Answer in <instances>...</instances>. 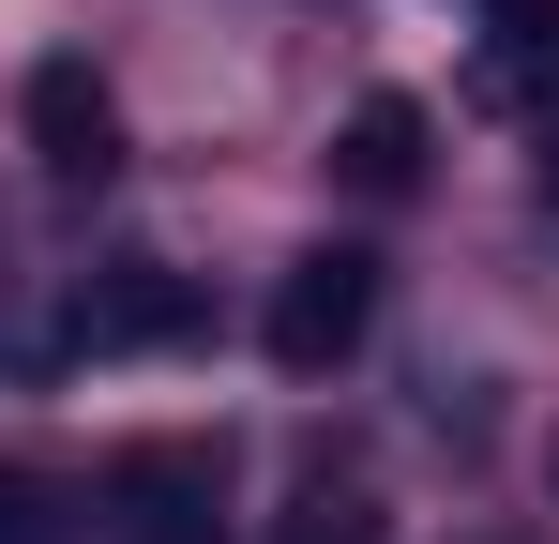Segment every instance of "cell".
<instances>
[{"label": "cell", "instance_id": "obj_7", "mask_svg": "<svg viewBox=\"0 0 559 544\" xmlns=\"http://www.w3.org/2000/svg\"><path fill=\"white\" fill-rule=\"evenodd\" d=\"M15 530H31V484H15V469H0V544H15Z\"/></svg>", "mask_w": 559, "mask_h": 544}, {"label": "cell", "instance_id": "obj_8", "mask_svg": "<svg viewBox=\"0 0 559 544\" xmlns=\"http://www.w3.org/2000/svg\"><path fill=\"white\" fill-rule=\"evenodd\" d=\"M545 484H559V439H545Z\"/></svg>", "mask_w": 559, "mask_h": 544}, {"label": "cell", "instance_id": "obj_3", "mask_svg": "<svg viewBox=\"0 0 559 544\" xmlns=\"http://www.w3.org/2000/svg\"><path fill=\"white\" fill-rule=\"evenodd\" d=\"M468 91H484V106H559V0H499Z\"/></svg>", "mask_w": 559, "mask_h": 544}, {"label": "cell", "instance_id": "obj_4", "mask_svg": "<svg viewBox=\"0 0 559 544\" xmlns=\"http://www.w3.org/2000/svg\"><path fill=\"white\" fill-rule=\"evenodd\" d=\"M197 287H167V272H121V287H92L76 303V348H152V333H182Z\"/></svg>", "mask_w": 559, "mask_h": 544}, {"label": "cell", "instance_id": "obj_1", "mask_svg": "<svg viewBox=\"0 0 559 544\" xmlns=\"http://www.w3.org/2000/svg\"><path fill=\"white\" fill-rule=\"evenodd\" d=\"M364 318H378V272L348 258V243H318V258L273 287V363H287V378H318V363L364 348Z\"/></svg>", "mask_w": 559, "mask_h": 544}, {"label": "cell", "instance_id": "obj_9", "mask_svg": "<svg viewBox=\"0 0 559 544\" xmlns=\"http://www.w3.org/2000/svg\"><path fill=\"white\" fill-rule=\"evenodd\" d=\"M545 181H559V152H545Z\"/></svg>", "mask_w": 559, "mask_h": 544}, {"label": "cell", "instance_id": "obj_6", "mask_svg": "<svg viewBox=\"0 0 559 544\" xmlns=\"http://www.w3.org/2000/svg\"><path fill=\"white\" fill-rule=\"evenodd\" d=\"M287 544H378V515L333 484V499H302V515H287Z\"/></svg>", "mask_w": 559, "mask_h": 544}, {"label": "cell", "instance_id": "obj_2", "mask_svg": "<svg viewBox=\"0 0 559 544\" xmlns=\"http://www.w3.org/2000/svg\"><path fill=\"white\" fill-rule=\"evenodd\" d=\"M31 152L61 181H106L121 167V121H106V91L76 76V61H31Z\"/></svg>", "mask_w": 559, "mask_h": 544}, {"label": "cell", "instance_id": "obj_5", "mask_svg": "<svg viewBox=\"0 0 559 544\" xmlns=\"http://www.w3.org/2000/svg\"><path fill=\"white\" fill-rule=\"evenodd\" d=\"M348 181H364V197H408V181H424V106L378 91L364 121H348Z\"/></svg>", "mask_w": 559, "mask_h": 544}]
</instances>
